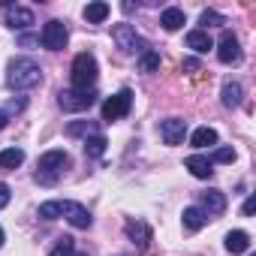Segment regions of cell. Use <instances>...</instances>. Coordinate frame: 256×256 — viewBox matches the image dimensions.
I'll return each mask as SVG.
<instances>
[{
    "label": "cell",
    "mask_w": 256,
    "mask_h": 256,
    "mask_svg": "<svg viewBox=\"0 0 256 256\" xmlns=\"http://www.w3.org/2000/svg\"><path fill=\"white\" fill-rule=\"evenodd\" d=\"M40 217H42V220L66 217L76 229H90V223H94L90 211H88L82 202H72V199H52V202H42V205H40Z\"/></svg>",
    "instance_id": "1"
},
{
    "label": "cell",
    "mask_w": 256,
    "mask_h": 256,
    "mask_svg": "<svg viewBox=\"0 0 256 256\" xmlns=\"http://www.w3.org/2000/svg\"><path fill=\"white\" fill-rule=\"evenodd\" d=\"M40 82H42V70H40L36 60H30V58H16V60H10L6 84H10L12 90H30V88H36Z\"/></svg>",
    "instance_id": "2"
},
{
    "label": "cell",
    "mask_w": 256,
    "mask_h": 256,
    "mask_svg": "<svg viewBox=\"0 0 256 256\" xmlns=\"http://www.w3.org/2000/svg\"><path fill=\"white\" fill-rule=\"evenodd\" d=\"M66 166H70V154L64 151V148H54V151H46L42 157H40V166H36V184L40 187H54L58 181H60V175L66 172Z\"/></svg>",
    "instance_id": "3"
},
{
    "label": "cell",
    "mask_w": 256,
    "mask_h": 256,
    "mask_svg": "<svg viewBox=\"0 0 256 256\" xmlns=\"http://www.w3.org/2000/svg\"><path fill=\"white\" fill-rule=\"evenodd\" d=\"M96 76H100V70H96V58H94L90 52L76 54L72 70H70V82H72V88H76V90H90V88L96 84Z\"/></svg>",
    "instance_id": "4"
},
{
    "label": "cell",
    "mask_w": 256,
    "mask_h": 256,
    "mask_svg": "<svg viewBox=\"0 0 256 256\" xmlns=\"http://www.w3.org/2000/svg\"><path fill=\"white\" fill-rule=\"evenodd\" d=\"M112 40L118 42V48L133 52V54H145V52H151V48H148V42L136 34V28H133V24H126V22H120V24H114V28H112Z\"/></svg>",
    "instance_id": "5"
},
{
    "label": "cell",
    "mask_w": 256,
    "mask_h": 256,
    "mask_svg": "<svg viewBox=\"0 0 256 256\" xmlns=\"http://www.w3.org/2000/svg\"><path fill=\"white\" fill-rule=\"evenodd\" d=\"M96 102V90L90 88V90H60L58 94V106L64 108V112H88L90 106Z\"/></svg>",
    "instance_id": "6"
},
{
    "label": "cell",
    "mask_w": 256,
    "mask_h": 256,
    "mask_svg": "<svg viewBox=\"0 0 256 256\" xmlns=\"http://www.w3.org/2000/svg\"><path fill=\"white\" fill-rule=\"evenodd\" d=\"M130 106H133V90L130 88H124V90H118L114 96H108L106 102H102V120H118V118H124L126 112H130Z\"/></svg>",
    "instance_id": "7"
},
{
    "label": "cell",
    "mask_w": 256,
    "mask_h": 256,
    "mask_svg": "<svg viewBox=\"0 0 256 256\" xmlns=\"http://www.w3.org/2000/svg\"><path fill=\"white\" fill-rule=\"evenodd\" d=\"M66 40H70V34H66V24H64V22L52 18V22L42 28V48H48V52H60V48L66 46Z\"/></svg>",
    "instance_id": "8"
},
{
    "label": "cell",
    "mask_w": 256,
    "mask_h": 256,
    "mask_svg": "<svg viewBox=\"0 0 256 256\" xmlns=\"http://www.w3.org/2000/svg\"><path fill=\"white\" fill-rule=\"evenodd\" d=\"M217 60L220 64H238L241 60V42H238V36L232 30H226L220 36V42H217Z\"/></svg>",
    "instance_id": "9"
},
{
    "label": "cell",
    "mask_w": 256,
    "mask_h": 256,
    "mask_svg": "<svg viewBox=\"0 0 256 256\" xmlns=\"http://www.w3.org/2000/svg\"><path fill=\"white\" fill-rule=\"evenodd\" d=\"M160 136L166 145H181L184 136H187V120L184 118H169L160 124Z\"/></svg>",
    "instance_id": "10"
},
{
    "label": "cell",
    "mask_w": 256,
    "mask_h": 256,
    "mask_svg": "<svg viewBox=\"0 0 256 256\" xmlns=\"http://www.w3.org/2000/svg\"><path fill=\"white\" fill-rule=\"evenodd\" d=\"M124 232H126V238L136 244V250H145L148 241H151V229H148L145 220H126L124 223Z\"/></svg>",
    "instance_id": "11"
},
{
    "label": "cell",
    "mask_w": 256,
    "mask_h": 256,
    "mask_svg": "<svg viewBox=\"0 0 256 256\" xmlns=\"http://www.w3.org/2000/svg\"><path fill=\"white\" fill-rule=\"evenodd\" d=\"M196 208H202L205 217L208 214H223L226 211V193L223 190H205V193H199V205Z\"/></svg>",
    "instance_id": "12"
},
{
    "label": "cell",
    "mask_w": 256,
    "mask_h": 256,
    "mask_svg": "<svg viewBox=\"0 0 256 256\" xmlns=\"http://www.w3.org/2000/svg\"><path fill=\"white\" fill-rule=\"evenodd\" d=\"M34 24V12L28 6H10V16H6V28L12 30H24Z\"/></svg>",
    "instance_id": "13"
},
{
    "label": "cell",
    "mask_w": 256,
    "mask_h": 256,
    "mask_svg": "<svg viewBox=\"0 0 256 256\" xmlns=\"http://www.w3.org/2000/svg\"><path fill=\"white\" fill-rule=\"evenodd\" d=\"M187 48H193L196 54H208L214 48V40L205 34V30H190L187 34Z\"/></svg>",
    "instance_id": "14"
},
{
    "label": "cell",
    "mask_w": 256,
    "mask_h": 256,
    "mask_svg": "<svg viewBox=\"0 0 256 256\" xmlns=\"http://www.w3.org/2000/svg\"><path fill=\"white\" fill-rule=\"evenodd\" d=\"M184 166L196 175V178H211L214 175V166H211V160L208 157H202V154H193V157H187L184 160Z\"/></svg>",
    "instance_id": "15"
},
{
    "label": "cell",
    "mask_w": 256,
    "mask_h": 256,
    "mask_svg": "<svg viewBox=\"0 0 256 256\" xmlns=\"http://www.w3.org/2000/svg\"><path fill=\"white\" fill-rule=\"evenodd\" d=\"M181 220H184V229L187 232H199L205 223H208V217H205V211L202 208H196V205H190V208H184V214H181Z\"/></svg>",
    "instance_id": "16"
},
{
    "label": "cell",
    "mask_w": 256,
    "mask_h": 256,
    "mask_svg": "<svg viewBox=\"0 0 256 256\" xmlns=\"http://www.w3.org/2000/svg\"><path fill=\"white\" fill-rule=\"evenodd\" d=\"M226 250H229V253H247V250H250V235H247L244 229L226 232Z\"/></svg>",
    "instance_id": "17"
},
{
    "label": "cell",
    "mask_w": 256,
    "mask_h": 256,
    "mask_svg": "<svg viewBox=\"0 0 256 256\" xmlns=\"http://www.w3.org/2000/svg\"><path fill=\"white\" fill-rule=\"evenodd\" d=\"M190 145L199 148V151L202 148H214L217 145V130H211V126H199V130L190 136Z\"/></svg>",
    "instance_id": "18"
},
{
    "label": "cell",
    "mask_w": 256,
    "mask_h": 256,
    "mask_svg": "<svg viewBox=\"0 0 256 256\" xmlns=\"http://www.w3.org/2000/svg\"><path fill=\"white\" fill-rule=\"evenodd\" d=\"M220 96H223V106H226V108H238V106H241V96H244V88H241L238 82H226Z\"/></svg>",
    "instance_id": "19"
},
{
    "label": "cell",
    "mask_w": 256,
    "mask_h": 256,
    "mask_svg": "<svg viewBox=\"0 0 256 256\" xmlns=\"http://www.w3.org/2000/svg\"><path fill=\"white\" fill-rule=\"evenodd\" d=\"M22 163H24V151H22V148H4V151H0V169L12 172V169H18Z\"/></svg>",
    "instance_id": "20"
},
{
    "label": "cell",
    "mask_w": 256,
    "mask_h": 256,
    "mask_svg": "<svg viewBox=\"0 0 256 256\" xmlns=\"http://www.w3.org/2000/svg\"><path fill=\"white\" fill-rule=\"evenodd\" d=\"M184 12L178 10V6H169V10H163V16H160V24L166 28V30H181L184 28Z\"/></svg>",
    "instance_id": "21"
},
{
    "label": "cell",
    "mask_w": 256,
    "mask_h": 256,
    "mask_svg": "<svg viewBox=\"0 0 256 256\" xmlns=\"http://www.w3.org/2000/svg\"><path fill=\"white\" fill-rule=\"evenodd\" d=\"M108 12H112V6H108V4H102V0H96V4H88V6H84V18H88L90 24L106 22V18H108Z\"/></svg>",
    "instance_id": "22"
},
{
    "label": "cell",
    "mask_w": 256,
    "mask_h": 256,
    "mask_svg": "<svg viewBox=\"0 0 256 256\" xmlns=\"http://www.w3.org/2000/svg\"><path fill=\"white\" fill-rule=\"evenodd\" d=\"M102 151H106V139L100 133L90 136V139H84V154L88 157H102Z\"/></svg>",
    "instance_id": "23"
},
{
    "label": "cell",
    "mask_w": 256,
    "mask_h": 256,
    "mask_svg": "<svg viewBox=\"0 0 256 256\" xmlns=\"http://www.w3.org/2000/svg\"><path fill=\"white\" fill-rule=\"evenodd\" d=\"M199 24H202V30L208 34V28H217V24H226V18H223L220 12H214V10H205V12L199 16Z\"/></svg>",
    "instance_id": "24"
},
{
    "label": "cell",
    "mask_w": 256,
    "mask_h": 256,
    "mask_svg": "<svg viewBox=\"0 0 256 256\" xmlns=\"http://www.w3.org/2000/svg\"><path fill=\"white\" fill-rule=\"evenodd\" d=\"M139 70H142V72H157V70H160V54H157V52H145V54L139 58Z\"/></svg>",
    "instance_id": "25"
},
{
    "label": "cell",
    "mask_w": 256,
    "mask_h": 256,
    "mask_svg": "<svg viewBox=\"0 0 256 256\" xmlns=\"http://www.w3.org/2000/svg\"><path fill=\"white\" fill-rule=\"evenodd\" d=\"M72 253H76V241L70 235H64V238H58V247L48 256H72Z\"/></svg>",
    "instance_id": "26"
},
{
    "label": "cell",
    "mask_w": 256,
    "mask_h": 256,
    "mask_svg": "<svg viewBox=\"0 0 256 256\" xmlns=\"http://www.w3.org/2000/svg\"><path fill=\"white\" fill-rule=\"evenodd\" d=\"M66 133H70V136H90V133L96 136V124H88V120H82V124H70V126H66Z\"/></svg>",
    "instance_id": "27"
},
{
    "label": "cell",
    "mask_w": 256,
    "mask_h": 256,
    "mask_svg": "<svg viewBox=\"0 0 256 256\" xmlns=\"http://www.w3.org/2000/svg\"><path fill=\"white\" fill-rule=\"evenodd\" d=\"M208 160H211V166H214V163H232V160H235V151H232V148H217Z\"/></svg>",
    "instance_id": "28"
},
{
    "label": "cell",
    "mask_w": 256,
    "mask_h": 256,
    "mask_svg": "<svg viewBox=\"0 0 256 256\" xmlns=\"http://www.w3.org/2000/svg\"><path fill=\"white\" fill-rule=\"evenodd\" d=\"M10 199H12V190H10V184H4V181H0V211H4V208L10 205Z\"/></svg>",
    "instance_id": "29"
},
{
    "label": "cell",
    "mask_w": 256,
    "mask_h": 256,
    "mask_svg": "<svg viewBox=\"0 0 256 256\" xmlns=\"http://www.w3.org/2000/svg\"><path fill=\"white\" fill-rule=\"evenodd\" d=\"M184 70H187V72H202V64H199L196 58H184Z\"/></svg>",
    "instance_id": "30"
},
{
    "label": "cell",
    "mask_w": 256,
    "mask_h": 256,
    "mask_svg": "<svg viewBox=\"0 0 256 256\" xmlns=\"http://www.w3.org/2000/svg\"><path fill=\"white\" fill-rule=\"evenodd\" d=\"M22 108H24V100H12L4 112H6V114H12V112H22Z\"/></svg>",
    "instance_id": "31"
},
{
    "label": "cell",
    "mask_w": 256,
    "mask_h": 256,
    "mask_svg": "<svg viewBox=\"0 0 256 256\" xmlns=\"http://www.w3.org/2000/svg\"><path fill=\"white\" fill-rule=\"evenodd\" d=\"M253 211H256V199H253V196H250V199H247V202H244V217H250V214H253Z\"/></svg>",
    "instance_id": "32"
},
{
    "label": "cell",
    "mask_w": 256,
    "mask_h": 256,
    "mask_svg": "<svg viewBox=\"0 0 256 256\" xmlns=\"http://www.w3.org/2000/svg\"><path fill=\"white\" fill-rule=\"evenodd\" d=\"M6 120H10V114H6L4 108H0V130H4V126H6Z\"/></svg>",
    "instance_id": "33"
},
{
    "label": "cell",
    "mask_w": 256,
    "mask_h": 256,
    "mask_svg": "<svg viewBox=\"0 0 256 256\" xmlns=\"http://www.w3.org/2000/svg\"><path fill=\"white\" fill-rule=\"evenodd\" d=\"M0 247H4V226H0Z\"/></svg>",
    "instance_id": "34"
},
{
    "label": "cell",
    "mask_w": 256,
    "mask_h": 256,
    "mask_svg": "<svg viewBox=\"0 0 256 256\" xmlns=\"http://www.w3.org/2000/svg\"><path fill=\"white\" fill-rule=\"evenodd\" d=\"M72 256H88V253H72Z\"/></svg>",
    "instance_id": "35"
},
{
    "label": "cell",
    "mask_w": 256,
    "mask_h": 256,
    "mask_svg": "<svg viewBox=\"0 0 256 256\" xmlns=\"http://www.w3.org/2000/svg\"><path fill=\"white\" fill-rule=\"evenodd\" d=\"M250 256H253V253H250Z\"/></svg>",
    "instance_id": "36"
}]
</instances>
